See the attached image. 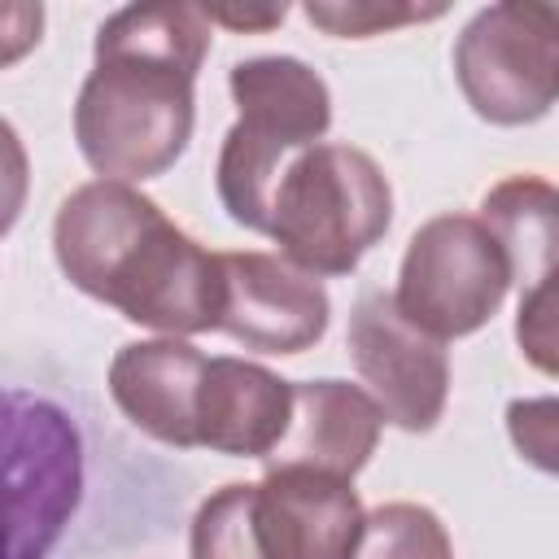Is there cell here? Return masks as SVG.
<instances>
[{
    "instance_id": "17",
    "label": "cell",
    "mask_w": 559,
    "mask_h": 559,
    "mask_svg": "<svg viewBox=\"0 0 559 559\" xmlns=\"http://www.w3.org/2000/svg\"><path fill=\"white\" fill-rule=\"evenodd\" d=\"M306 22L336 35V39H367V35H384L411 22H432L445 13V4H376V0H310L301 4Z\"/></svg>"
},
{
    "instance_id": "20",
    "label": "cell",
    "mask_w": 559,
    "mask_h": 559,
    "mask_svg": "<svg viewBox=\"0 0 559 559\" xmlns=\"http://www.w3.org/2000/svg\"><path fill=\"white\" fill-rule=\"evenodd\" d=\"M284 4L280 9H205V17L210 22H218V26H231V31H266V26H280L284 22Z\"/></svg>"
},
{
    "instance_id": "21",
    "label": "cell",
    "mask_w": 559,
    "mask_h": 559,
    "mask_svg": "<svg viewBox=\"0 0 559 559\" xmlns=\"http://www.w3.org/2000/svg\"><path fill=\"white\" fill-rule=\"evenodd\" d=\"M555 13H559V4H555Z\"/></svg>"
},
{
    "instance_id": "14",
    "label": "cell",
    "mask_w": 559,
    "mask_h": 559,
    "mask_svg": "<svg viewBox=\"0 0 559 559\" xmlns=\"http://www.w3.org/2000/svg\"><path fill=\"white\" fill-rule=\"evenodd\" d=\"M476 218L498 240L511 284L524 293L559 266V183L542 175H507L480 197Z\"/></svg>"
},
{
    "instance_id": "18",
    "label": "cell",
    "mask_w": 559,
    "mask_h": 559,
    "mask_svg": "<svg viewBox=\"0 0 559 559\" xmlns=\"http://www.w3.org/2000/svg\"><path fill=\"white\" fill-rule=\"evenodd\" d=\"M515 345L528 367L542 376H559V266L546 271L515 310Z\"/></svg>"
},
{
    "instance_id": "16",
    "label": "cell",
    "mask_w": 559,
    "mask_h": 559,
    "mask_svg": "<svg viewBox=\"0 0 559 559\" xmlns=\"http://www.w3.org/2000/svg\"><path fill=\"white\" fill-rule=\"evenodd\" d=\"M188 550L192 559H262L253 528V485L231 480L214 489L192 515Z\"/></svg>"
},
{
    "instance_id": "12",
    "label": "cell",
    "mask_w": 559,
    "mask_h": 559,
    "mask_svg": "<svg viewBox=\"0 0 559 559\" xmlns=\"http://www.w3.org/2000/svg\"><path fill=\"white\" fill-rule=\"evenodd\" d=\"M380 428H384V411L367 389L349 380H306L293 384V424L262 463L314 467L354 480L376 454Z\"/></svg>"
},
{
    "instance_id": "6",
    "label": "cell",
    "mask_w": 559,
    "mask_h": 559,
    "mask_svg": "<svg viewBox=\"0 0 559 559\" xmlns=\"http://www.w3.org/2000/svg\"><path fill=\"white\" fill-rule=\"evenodd\" d=\"M511 266L476 214L428 218L397 271V310L432 341H459L480 332L507 301Z\"/></svg>"
},
{
    "instance_id": "5",
    "label": "cell",
    "mask_w": 559,
    "mask_h": 559,
    "mask_svg": "<svg viewBox=\"0 0 559 559\" xmlns=\"http://www.w3.org/2000/svg\"><path fill=\"white\" fill-rule=\"evenodd\" d=\"M454 79L476 118L528 127L559 105V13L537 0L480 9L454 39Z\"/></svg>"
},
{
    "instance_id": "13",
    "label": "cell",
    "mask_w": 559,
    "mask_h": 559,
    "mask_svg": "<svg viewBox=\"0 0 559 559\" xmlns=\"http://www.w3.org/2000/svg\"><path fill=\"white\" fill-rule=\"evenodd\" d=\"M293 424V384L262 362L218 354L197 397V441L231 459H266Z\"/></svg>"
},
{
    "instance_id": "4",
    "label": "cell",
    "mask_w": 559,
    "mask_h": 559,
    "mask_svg": "<svg viewBox=\"0 0 559 559\" xmlns=\"http://www.w3.org/2000/svg\"><path fill=\"white\" fill-rule=\"evenodd\" d=\"M389 223L393 192L376 157L354 144H314L284 166L266 236L310 275H349Z\"/></svg>"
},
{
    "instance_id": "7",
    "label": "cell",
    "mask_w": 559,
    "mask_h": 559,
    "mask_svg": "<svg viewBox=\"0 0 559 559\" xmlns=\"http://www.w3.org/2000/svg\"><path fill=\"white\" fill-rule=\"evenodd\" d=\"M349 362L376 406L384 411V424L402 432H432L445 415L450 397V358L445 345L419 332L384 288H367L345 328Z\"/></svg>"
},
{
    "instance_id": "2",
    "label": "cell",
    "mask_w": 559,
    "mask_h": 559,
    "mask_svg": "<svg viewBox=\"0 0 559 559\" xmlns=\"http://www.w3.org/2000/svg\"><path fill=\"white\" fill-rule=\"evenodd\" d=\"M52 253L79 293L114 306L140 328L162 336L218 332V253L179 231L135 183L92 179L74 188L57 210Z\"/></svg>"
},
{
    "instance_id": "8",
    "label": "cell",
    "mask_w": 559,
    "mask_h": 559,
    "mask_svg": "<svg viewBox=\"0 0 559 559\" xmlns=\"http://www.w3.org/2000/svg\"><path fill=\"white\" fill-rule=\"evenodd\" d=\"M9 559H44L79 507L83 445L66 411L44 397L9 393Z\"/></svg>"
},
{
    "instance_id": "15",
    "label": "cell",
    "mask_w": 559,
    "mask_h": 559,
    "mask_svg": "<svg viewBox=\"0 0 559 559\" xmlns=\"http://www.w3.org/2000/svg\"><path fill=\"white\" fill-rule=\"evenodd\" d=\"M349 559H454V546L437 511L419 502H384L367 511Z\"/></svg>"
},
{
    "instance_id": "19",
    "label": "cell",
    "mask_w": 559,
    "mask_h": 559,
    "mask_svg": "<svg viewBox=\"0 0 559 559\" xmlns=\"http://www.w3.org/2000/svg\"><path fill=\"white\" fill-rule=\"evenodd\" d=\"M507 437L524 463L559 476V397H515L507 406Z\"/></svg>"
},
{
    "instance_id": "10",
    "label": "cell",
    "mask_w": 559,
    "mask_h": 559,
    "mask_svg": "<svg viewBox=\"0 0 559 559\" xmlns=\"http://www.w3.org/2000/svg\"><path fill=\"white\" fill-rule=\"evenodd\" d=\"M367 511L345 476L314 467H266L253 485V528L262 559H349Z\"/></svg>"
},
{
    "instance_id": "9",
    "label": "cell",
    "mask_w": 559,
    "mask_h": 559,
    "mask_svg": "<svg viewBox=\"0 0 559 559\" xmlns=\"http://www.w3.org/2000/svg\"><path fill=\"white\" fill-rule=\"evenodd\" d=\"M223 314L218 332L258 354H301L328 332V288L284 253H218Z\"/></svg>"
},
{
    "instance_id": "3",
    "label": "cell",
    "mask_w": 559,
    "mask_h": 559,
    "mask_svg": "<svg viewBox=\"0 0 559 559\" xmlns=\"http://www.w3.org/2000/svg\"><path fill=\"white\" fill-rule=\"evenodd\" d=\"M227 87L240 118L218 148V201L231 223L266 236L275 183L301 148L323 144V131L332 127V96L328 83L297 57L236 61Z\"/></svg>"
},
{
    "instance_id": "11",
    "label": "cell",
    "mask_w": 559,
    "mask_h": 559,
    "mask_svg": "<svg viewBox=\"0 0 559 559\" xmlns=\"http://www.w3.org/2000/svg\"><path fill=\"white\" fill-rule=\"evenodd\" d=\"M205 362L210 358L183 336L131 341L109 362V397L144 437L175 450H197V397Z\"/></svg>"
},
{
    "instance_id": "1",
    "label": "cell",
    "mask_w": 559,
    "mask_h": 559,
    "mask_svg": "<svg viewBox=\"0 0 559 559\" xmlns=\"http://www.w3.org/2000/svg\"><path fill=\"white\" fill-rule=\"evenodd\" d=\"M210 26L197 4H127L100 22L92 74L74 100V140L100 179L144 183L183 157Z\"/></svg>"
}]
</instances>
